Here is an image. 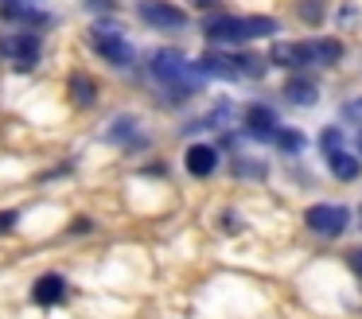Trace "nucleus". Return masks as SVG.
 <instances>
[{"mask_svg": "<svg viewBox=\"0 0 362 319\" xmlns=\"http://www.w3.org/2000/svg\"><path fill=\"white\" fill-rule=\"evenodd\" d=\"M281 23L273 16H222V20H211L203 28V35L211 43H250V39H265L276 35Z\"/></svg>", "mask_w": 362, "mask_h": 319, "instance_id": "1", "label": "nucleus"}, {"mask_svg": "<svg viewBox=\"0 0 362 319\" xmlns=\"http://www.w3.org/2000/svg\"><path fill=\"white\" fill-rule=\"evenodd\" d=\"M152 74H156V82H164L168 90H175V98H191V93H199V86H203V70L191 66L183 54L175 51H156L152 54Z\"/></svg>", "mask_w": 362, "mask_h": 319, "instance_id": "2", "label": "nucleus"}, {"mask_svg": "<svg viewBox=\"0 0 362 319\" xmlns=\"http://www.w3.org/2000/svg\"><path fill=\"white\" fill-rule=\"evenodd\" d=\"M90 47H94L105 62H113V66H129V62H133V47H129L125 35H121L117 28H110V23H98V28L90 31Z\"/></svg>", "mask_w": 362, "mask_h": 319, "instance_id": "3", "label": "nucleus"}, {"mask_svg": "<svg viewBox=\"0 0 362 319\" xmlns=\"http://www.w3.org/2000/svg\"><path fill=\"white\" fill-rule=\"evenodd\" d=\"M136 16H141L148 28H160V31L187 28V12L175 8V4H168V0H141V4H136Z\"/></svg>", "mask_w": 362, "mask_h": 319, "instance_id": "4", "label": "nucleus"}, {"mask_svg": "<svg viewBox=\"0 0 362 319\" xmlns=\"http://www.w3.org/2000/svg\"><path fill=\"white\" fill-rule=\"evenodd\" d=\"M304 222L312 226L315 233H323V238H339V233L346 230V222H351V210L339 207V202H320V207H312L304 214Z\"/></svg>", "mask_w": 362, "mask_h": 319, "instance_id": "5", "label": "nucleus"}, {"mask_svg": "<svg viewBox=\"0 0 362 319\" xmlns=\"http://www.w3.org/2000/svg\"><path fill=\"white\" fill-rule=\"evenodd\" d=\"M276 129H281V124H276V113L269 105H250L245 109V132H250V137H257V140H265V137H276Z\"/></svg>", "mask_w": 362, "mask_h": 319, "instance_id": "6", "label": "nucleus"}, {"mask_svg": "<svg viewBox=\"0 0 362 319\" xmlns=\"http://www.w3.org/2000/svg\"><path fill=\"white\" fill-rule=\"evenodd\" d=\"M4 54L12 59V66L16 70H32L35 62H40V43H35L32 35H16L4 43Z\"/></svg>", "mask_w": 362, "mask_h": 319, "instance_id": "7", "label": "nucleus"}, {"mask_svg": "<svg viewBox=\"0 0 362 319\" xmlns=\"http://www.w3.org/2000/svg\"><path fill=\"white\" fill-rule=\"evenodd\" d=\"M183 163H187V171H191L195 179H206L214 168H218V148H211V144H191L187 156H183Z\"/></svg>", "mask_w": 362, "mask_h": 319, "instance_id": "8", "label": "nucleus"}, {"mask_svg": "<svg viewBox=\"0 0 362 319\" xmlns=\"http://www.w3.org/2000/svg\"><path fill=\"white\" fill-rule=\"evenodd\" d=\"M63 296H66V284H63V277H59V272L40 277V280H35V288H32V300L40 303V308H55Z\"/></svg>", "mask_w": 362, "mask_h": 319, "instance_id": "9", "label": "nucleus"}, {"mask_svg": "<svg viewBox=\"0 0 362 319\" xmlns=\"http://www.w3.org/2000/svg\"><path fill=\"white\" fill-rule=\"evenodd\" d=\"M195 66L203 70V74H211V78H242L238 74V59L234 54H222V51H206Z\"/></svg>", "mask_w": 362, "mask_h": 319, "instance_id": "10", "label": "nucleus"}, {"mask_svg": "<svg viewBox=\"0 0 362 319\" xmlns=\"http://www.w3.org/2000/svg\"><path fill=\"white\" fill-rule=\"evenodd\" d=\"M269 59H273L276 66H308V62H312V47L308 43H276Z\"/></svg>", "mask_w": 362, "mask_h": 319, "instance_id": "11", "label": "nucleus"}, {"mask_svg": "<svg viewBox=\"0 0 362 319\" xmlns=\"http://www.w3.org/2000/svg\"><path fill=\"white\" fill-rule=\"evenodd\" d=\"M327 163H331V171H335V179H343V183L358 179V168H362L358 156H354V152H343V148H335V152L327 156Z\"/></svg>", "mask_w": 362, "mask_h": 319, "instance_id": "12", "label": "nucleus"}, {"mask_svg": "<svg viewBox=\"0 0 362 319\" xmlns=\"http://www.w3.org/2000/svg\"><path fill=\"white\" fill-rule=\"evenodd\" d=\"M71 101L74 105H94L98 101V82L90 74H82V70L71 74Z\"/></svg>", "mask_w": 362, "mask_h": 319, "instance_id": "13", "label": "nucleus"}, {"mask_svg": "<svg viewBox=\"0 0 362 319\" xmlns=\"http://www.w3.org/2000/svg\"><path fill=\"white\" fill-rule=\"evenodd\" d=\"M312 47V62H323V66H335L343 59V43L339 39H308Z\"/></svg>", "mask_w": 362, "mask_h": 319, "instance_id": "14", "label": "nucleus"}, {"mask_svg": "<svg viewBox=\"0 0 362 319\" xmlns=\"http://www.w3.org/2000/svg\"><path fill=\"white\" fill-rule=\"evenodd\" d=\"M284 98L296 101V105H315V98H320V93H315L312 78H292V82L284 86Z\"/></svg>", "mask_w": 362, "mask_h": 319, "instance_id": "15", "label": "nucleus"}, {"mask_svg": "<svg viewBox=\"0 0 362 319\" xmlns=\"http://www.w3.org/2000/svg\"><path fill=\"white\" fill-rule=\"evenodd\" d=\"M238 59V74L242 78H261L269 70V62L261 59V54H253V51H242V54H234Z\"/></svg>", "mask_w": 362, "mask_h": 319, "instance_id": "16", "label": "nucleus"}, {"mask_svg": "<svg viewBox=\"0 0 362 319\" xmlns=\"http://www.w3.org/2000/svg\"><path fill=\"white\" fill-rule=\"evenodd\" d=\"M276 148H281V152H300V148H304V132L300 129H276Z\"/></svg>", "mask_w": 362, "mask_h": 319, "instance_id": "17", "label": "nucleus"}, {"mask_svg": "<svg viewBox=\"0 0 362 319\" xmlns=\"http://www.w3.org/2000/svg\"><path fill=\"white\" fill-rule=\"evenodd\" d=\"M339 140H343V137H339V129H323V137H320L323 156H331V152H335V148H339Z\"/></svg>", "mask_w": 362, "mask_h": 319, "instance_id": "18", "label": "nucleus"}, {"mask_svg": "<svg viewBox=\"0 0 362 319\" xmlns=\"http://www.w3.org/2000/svg\"><path fill=\"white\" fill-rule=\"evenodd\" d=\"M16 226V210H0V233Z\"/></svg>", "mask_w": 362, "mask_h": 319, "instance_id": "19", "label": "nucleus"}, {"mask_svg": "<svg viewBox=\"0 0 362 319\" xmlns=\"http://www.w3.org/2000/svg\"><path fill=\"white\" fill-rule=\"evenodd\" d=\"M238 171H242V175H265L261 163H238Z\"/></svg>", "mask_w": 362, "mask_h": 319, "instance_id": "20", "label": "nucleus"}, {"mask_svg": "<svg viewBox=\"0 0 362 319\" xmlns=\"http://www.w3.org/2000/svg\"><path fill=\"white\" fill-rule=\"evenodd\" d=\"M304 20H320V0H312V4H304Z\"/></svg>", "mask_w": 362, "mask_h": 319, "instance_id": "21", "label": "nucleus"}, {"mask_svg": "<svg viewBox=\"0 0 362 319\" xmlns=\"http://www.w3.org/2000/svg\"><path fill=\"white\" fill-rule=\"evenodd\" d=\"M351 269L362 277V249H354V253H351Z\"/></svg>", "mask_w": 362, "mask_h": 319, "instance_id": "22", "label": "nucleus"}, {"mask_svg": "<svg viewBox=\"0 0 362 319\" xmlns=\"http://www.w3.org/2000/svg\"><path fill=\"white\" fill-rule=\"evenodd\" d=\"M195 8H218V0H191Z\"/></svg>", "mask_w": 362, "mask_h": 319, "instance_id": "23", "label": "nucleus"}, {"mask_svg": "<svg viewBox=\"0 0 362 319\" xmlns=\"http://www.w3.org/2000/svg\"><path fill=\"white\" fill-rule=\"evenodd\" d=\"M358 152H362V132H358Z\"/></svg>", "mask_w": 362, "mask_h": 319, "instance_id": "24", "label": "nucleus"}, {"mask_svg": "<svg viewBox=\"0 0 362 319\" xmlns=\"http://www.w3.org/2000/svg\"><path fill=\"white\" fill-rule=\"evenodd\" d=\"M358 105H362V98H358Z\"/></svg>", "mask_w": 362, "mask_h": 319, "instance_id": "25", "label": "nucleus"}]
</instances>
